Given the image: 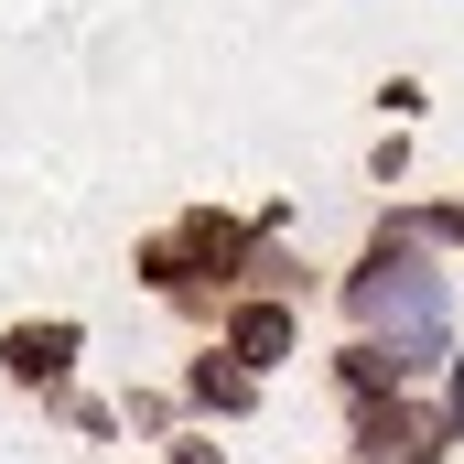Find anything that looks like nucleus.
Segmentation results:
<instances>
[{"label": "nucleus", "mask_w": 464, "mask_h": 464, "mask_svg": "<svg viewBox=\"0 0 464 464\" xmlns=\"http://www.w3.org/2000/svg\"><path fill=\"white\" fill-rule=\"evenodd\" d=\"M140 281L184 314H217V292L237 281V227L227 217H173V227L140 248Z\"/></svg>", "instance_id": "obj_1"}, {"label": "nucleus", "mask_w": 464, "mask_h": 464, "mask_svg": "<svg viewBox=\"0 0 464 464\" xmlns=\"http://www.w3.org/2000/svg\"><path fill=\"white\" fill-rule=\"evenodd\" d=\"M76 324H11L0 335V367H11V389H65V367H76Z\"/></svg>", "instance_id": "obj_2"}, {"label": "nucleus", "mask_w": 464, "mask_h": 464, "mask_svg": "<svg viewBox=\"0 0 464 464\" xmlns=\"http://www.w3.org/2000/svg\"><path fill=\"white\" fill-rule=\"evenodd\" d=\"M281 356H292V303H237L227 314V367L259 378V367H281Z\"/></svg>", "instance_id": "obj_3"}, {"label": "nucleus", "mask_w": 464, "mask_h": 464, "mask_svg": "<svg viewBox=\"0 0 464 464\" xmlns=\"http://www.w3.org/2000/svg\"><path fill=\"white\" fill-rule=\"evenodd\" d=\"M206 411H259V378L248 367H227V356H195V378H184Z\"/></svg>", "instance_id": "obj_4"}, {"label": "nucleus", "mask_w": 464, "mask_h": 464, "mask_svg": "<svg viewBox=\"0 0 464 464\" xmlns=\"http://www.w3.org/2000/svg\"><path fill=\"white\" fill-rule=\"evenodd\" d=\"M173 464H217V443L206 432H173Z\"/></svg>", "instance_id": "obj_5"}, {"label": "nucleus", "mask_w": 464, "mask_h": 464, "mask_svg": "<svg viewBox=\"0 0 464 464\" xmlns=\"http://www.w3.org/2000/svg\"><path fill=\"white\" fill-rule=\"evenodd\" d=\"M443 227H464V206H454V217H443Z\"/></svg>", "instance_id": "obj_6"}]
</instances>
